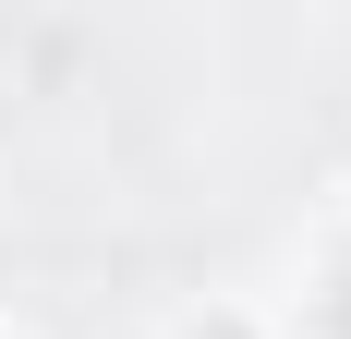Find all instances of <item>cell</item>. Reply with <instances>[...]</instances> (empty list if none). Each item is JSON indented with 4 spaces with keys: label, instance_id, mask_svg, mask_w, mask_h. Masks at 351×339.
Wrapping results in <instances>:
<instances>
[{
    "label": "cell",
    "instance_id": "6da1fadb",
    "mask_svg": "<svg viewBox=\"0 0 351 339\" xmlns=\"http://www.w3.org/2000/svg\"><path fill=\"white\" fill-rule=\"evenodd\" d=\"M339 339H351V279H339Z\"/></svg>",
    "mask_w": 351,
    "mask_h": 339
}]
</instances>
